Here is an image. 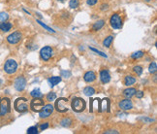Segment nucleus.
<instances>
[{"mask_svg": "<svg viewBox=\"0 0 157 134\" xmlns=\"http://www.w3.org/2000/svg\"><path fill=\"white\" fill-rule=\"evenodd\" d=\"M102 11H106V10L109 9V5L108 4H102L101 5V8H100Z\"/></svg>", "mask_w": 157, "mask_h": 134, "instance_id": "obj_39", "label": "nucleus"}, {"mask_svg": "<svg viewBox=\"0 0 157 134\" xmlns=\"http://www.w3.org/2000/svg\"><path fill=\"white\" fill-rule=\"evenodd\" d=\"M95 110H97L100 113V99L98 98L90 100V108H89L90 113H93Z\"/></svg>", "mask_w": 157, "mask_h": 134, "instance_id": "obj_14", "label": "nucleus"}, {"mask_svg": "<svg viewBox=\"0 0 157 134\" xmlns=\"http://www.w3.org/2000/svg\"><path fill=\"white\" fill-rule=\"evenodd\" d=\"M85 106H87L85 101L83 98H80V97L74 98L72 100V103H71V107H72L73 111H75L77 113H81L83 111H85Z\"/></svg>", "mask_w": 157, "mask_h": 134, "instance_id": "obj_2", "label": "nucleus"}, {"mask_svg": "<svg viewBox=\"0 0 157 134\" xmlns=\"http://www.w3.org/2000/svg\"><path fill=\"white\" fill-rule=\"evenodd\" d=\"M11 111V101L9 98L5 97L0 99V116H5Z\"/></svg>", "mask_w": 157, "mask_h": 134, "instance_id": "obj_4", "label": "nucleus"}, {"mask_svg": "<svg viewBox=\"0 0 157 134\" xmlns=\"http://www.w3.org/2000/svg\"><path fill=\"white\" fill-rule=\"evenodd\" d=\"M45 103L44 100L42 98H33L30 102V109H31L33 112L39 113L43 107H44Z\"/></svg>", "mask_w": 157, "mask_h": 134, "instance_id": "obj_7", "label": "nucleus"}, {"mask_svg": "<svg viewBox=\"0 0 157 134\" xmlns=\"http://www.w3.org/2000/svg\"><path fill=\"white\" fill-rule=\"evenodd\" d=\"M104 25H105V20H97L96 22H94L92 25V30L93 31H98V30H100L101 28H102Z\"/></svg>", "mask_w": 157, "mask_h": 134, "instance_id": "obj_18", "label": "nucleus"}, {"mask_svg": "<svg viewBox=\"0 0 157 134\" xmlns=\"http://www.w3.org/2000/svg\"><path fill=\"white\" fill-rule=\"evenodd\" d=\"M17 70V63L15 59H8L4 64V71L7 74H14Z\"/></svg>", "mask_w": 157, "mask_h": 134, "instance_id": "obj_3", "label": "nucleus"}, {"mask_svg": "<svg viewBox=\"0 0 157 134\" xmlns=\"http://www.w3.org/2000/svg\"><path fill=\"white\" fill-rule=\"evenodd\" d=\"M100 80L103 84H108L111 81V74L109 70L105 69V70L100 71Z\"/></svg>", "mask_w": 157, "mask_h": 134, "instance_id": "obj_13", "label": "nucleus"}, {"mask_svg": "<svg viewBox=\"0 0 157 134\" xmlns=\"http://www.w3.org/2000/svg\"><path fill=\"white\" fill-rule=\"evenodd\" d=\"M14 87L15 89H17V91H22L26 87V80L23 76H19L15 80L14 83Z\"/></svg>", "mask_w": 157, "mask_h": 134, "instance_id": "obj_10", "label": "nucleus"}, {"mask_svg": "<svg viewBox=\"0 0 157 134\" xmlns=\"http://www.w3.org/2000/svg\"><path fill=\"white\" fill-rule=\"evenodd\" d=\"M136 83V78L131 75H128L126 76L125 78H124V85L127 87H130L132 86V85H134Z\"/></svg>", "mask_w": 157, "mask_h": 134, "instance_id": "obj_19", "label": "nucleus"}, {"mask_svg": "<svg viewBox=\"0 0 157 134\" xmlns=\"http://www.w3.org/2000/svg\"><path fill=\"white\" fill-rule=\"evenodd\" d=\"M145 1H146V2H149V1H151V0H145Z\"/></svg>", "mask_w": 157, "mask_h": 134, "instance_id": "obj_43", "label": "nucleus"}, {"mask_svg": "<svg viewBox=\"0 0 157 134\" xmlns=\"http://www.w3.org/2000/svg\"><path fill=\"white\" fill-rule=\"evenodd\" d=\"M110 112V100L108 98L100 101V113L101 112Z\"/></svg>", "mask_w": 157, "mask_h": 134, "instance_id": "obj_15", "label": "nucleus"}, {"mask_svg": "<svg viewBox=\"0 0 157 134\" xmlns=\"http://www.w3.org/2000/svg\"><path fill=\"white\" fill-rule=\"evenodd\" d=\"M144 94H145V93H144V91H136V93H135L137 98H143V97H144Z\"/></svg>", "mask_w": 157, "mask_h": 134, "instance_id": "obj_36", "label": "nucleus"}, {"mask_svg": "<svg viewBox=\"0 0 157 134\" xmlns=\"http://www.w3.org/2000/svg\"><path fill=\"white\" fill-rule=\"evenodd\" d=\"M71 123H72V120H71L70 118H65L60 122V125L62 126H64V127H69L71 125Z\"/></svg>", "mask_w": 157, "mask_h": 134, "instance_id": "obj_25", "label": "nucleus"}, {"mask_svg": "<svg viewBox=\"0 0 157 134\" xmlns=\"http://www.w3.org/2000/svg\"><path fill=\"white\" fill-rule=\"evenodd\" d=\"M113 37L112 35L106 37L103 41V46L104 47H106V48H110L111 45H112V43H113Z\"/></svg>", "mask_w": 157, "mask_h": 134, "instance_id": "obj_23", "label": "nucleus"}, {"mask_svg": "<svg viewBox=\"0 0 157 134\" xmlns=\"http://www.w3.org/2000/svg\"><path fill=\"white\" fill-rule=\"evenodd\" d=\"M30 95H31L33 98H42L43 97V93L41 92L39 89H33L31 92H30Z\"/></svg>", "mask_w": 157, "mask_h": 134, "instance_id": "obj_24", "label": "nucleus"}, {"mask_svg": "<svg viewBox=\"0 0 157 134\" xmlns=\"http://www.w3.org/2000/svg\"><path fill=\"white\" fill-rule=\"evenodd\" d=\"M52 53H54V50H52V47L50 46H46V47L42 48L41 51H40V56L44 61H48L49 59L52 56Z\"/></svg>", "mask_w": 157, "mask_h": 134, "instance_id": "obj_8", "label": "nucleus"}, {"mask_svg": "<svg viewBox=\"0 0 157 134\" xmlns=\"http://www.w3.org/2000/svg\"><path fill=\"white\" fill-rule=\"evenodd\" d=\"M110 24L113 29H120L122 27V19L118 14H113L110 19Z\"/></svg>", "mask_w": 157, "mask_h": 134, "instance_id": "obj_6", "label": "nucleus"}, {"mask_svg": "<svg viewBox=\"0 0 157 134\" xmlns=\"http://www.w3.org/2000/svg\"><path fill=\"white\" fill-rule=\"evenodd\" d=\"M55 109L60 113H65L68 111V99L67 98H58L55 101Z\"/></svg>", "mask_w": 157, "mask_h": 134, "instance_id": "obj_5", "label": "nucleus"}, {"mask_svg": "<svg viewBox=\"0 0 157 134\" xmlns=\"http://www.w3.org/2000/svg\"><path fill=\"white\" fill-rule=\"evenodd\" d=\"M39 131H38V127L37 126H31L27 129V134H37Z\"/></svg>", "mask_w": 157, "mask_h": 134, "instance_id": "obj_34", "label": "nucleus"}, {"mask_svg": "<svg viewBox=\"0 0 157 134\" xmlns=\"http://www.w3.org/2000/svg\"><path fill=\"white\" fill-rule=\"evenodd\" d=\"M55 99H56V93H55V92L52 91V92H50L49 94H47V100L48 101L52 102Z\"/></svg>", "mask_w": 157, "mask_h": 134, "instance_id": "obj_30", "label": "nucleus"}, {"mask_svg": "<svg viewBox=\"0 0 157 134\" xmlns=\"http://www.w3.org/2000/svg\"><path fill=\"white\" fill-rule=\"evenodd\" d=\"M133 71L135 72V73L137 74L138 76H141L142 75V73H143V67L142 66H135L133 68Z\"/></svg>", "mask_w": 157, "mask_h": 134, "instance_id": "obj_33", "label": "nucleus"}, {"mask_svg": "<svg viewBox=\"0 0 157 134\" xmlns=\"http://www.w3.org/2000/svg\"><path fill=\"white\" fill-rule=\"evenodd\" d=\"M156 69H157V64H156L155 61H153V62H151L150 64H149V67H148L149 73L154 74L156 72Z\"/></svg>", "mask_w": 157, "mask_h": 134, "instance_id": "obj_28", "label": "nucleus"}, {"mask_svg": "<svg viewBox=\"0 0 157 134\" xmlns=\"http://www.w3.org/2000/svg\"><path fill=\"white\" fill-rule=\"evenodd\" d=\"M8 19H9L8 13H6V12H1V13H0V24L6 22V20H8Z\"/></svg>", "mask_w": 157, "mask_h": 134, "instance_id": "obj_29", "label": "nucleus"}, {"mask_svg": "<svg viewBox=\"0 0 157 134\" xmlns=\"http://www.w3.org/2000/svg\"><path fill=\"white\" fill-rule=\"evenodd\" d=\"M48 127H49V123H48V122H45V123H43V125H40V130L43 131V130L47 129Z\"/></svg>", "mask_w": 157, "mask_h": 134, "instance_id": "obj_37", "label": "nucleus"}, {"mask_svg": "<svg viewBox=\"0 0 157 134\" xmlns=\"http://www.w3.org/2000/svg\"><path fill=\"white\" fill-rule=\"evenodd\" d=\"M48 82H49V84H50V87H54L55 86V85L59 84L60 82H61V77H57V76L52 77V78L48 79Z\"/></svg>", "mask_w": 157, "mask_h": 134, "instance_id": "obj_21", "label": "nucleus"}, {"mask_svg": "<svg viewBox=\"0 0 157 134\" xmlns=\"http://www.w3.org/2000/svg\"><path fill=\"white\" fill-rule=\"evenodd\" d=\"M21 37H22V35L21 32L15 31L7 36V42L9 44H12V45H15V44H17L21 40Z\"/></svg>", "mask_w": 157, "mask_h": 134, "instance_id": "obj_11", "label": "nucleus"}, {"mask_svg": "<svg viewBox=\"0 0 157 134\" xmlns=\"http://www.w3.org/2000/svg\"><path fill=\"white\" fill-rule=\"evenodd\" d=\"M60 74H61V77H64V78H70L71 75H72V74H71V72L67 71V70H61Z\"/></svg>", "mask_w": 157, "mask_h": 134, "instance_id": "obj_35", "label": "nucleus"}, {"mask_svg": "<svg viewBox=\"0 0 157 134\" xmlns=\"http://www.w3.org/2000/svg\"><path fill=\"white\" fill-rule=\"evenodd\" d=\"M78 5H80V3H78V0H70L69 2V7L72 9H77L78 7Z\"/></svg>", "mask_w": 157, "mask_h": 134, "instance_id": "obj_31", "label": "nucleus"}, {"mask_svg": "<svg viewBox=\"0 0 157 134\" xmlns=\"http://www.w3.org/2000/svg\"><path fill=\"white\" fill-rule=\"evenodd\" d=\"M144 51H136V53H134L131 55V58H133V59H138V58H143L144 56Z\"/></svg>", "mask_w": 157, "mask_h": 134, "instance_id": "obj_26", "label": "nucleus"}, {"mask_svg": "<svg viewBox=\"0 0 157 134\" xmlns=\"http://www.w3.org/2000/svg\"><path fill=\"white\" fill-rule=\"evenodd\" d=\"M118 106L121 110H124V111H127V110H131L133 108V103L129 98H126V99H123L118 103Z\"/></svg>", "mask_w": 157, "mask_h": 134, "instance_id": "obj_12", "label": "nucleus"}, {"mask_svg": "<svg viewBox=\"0 0 157 134\" xmlns=\"http://www.w3.org/2000/svg\"><path fill=\"white\" fill-rule=\"evenodd\" d=\"M83 80L87 83H92L96 80V74L93 71H87L83 76Z\"/></svg>", "mask_w": 157, "mask_h": 134, "instance_id": "obj_16", "label": "nucleus"}, {"mask_svg": "<svg viewBox=\"0 0 157 134\" xmlns=\"http://www.w3.org/2000/svg\"><path fill=\"white\" fill-rule=\"evenodd\" d=\"M89 50H90V51H94V53H97V55H101V56H102V58H108L106 53H104L103 51H98L97 49H94V48H92V47H89Z\"/></svg>", "mask_w": 157, "mask_h": 134, "instance_id": "obj_32", "label": "nucleus"}, {"mask_svg": "<svg viewBox=\"0 0 157 134\" xmlns=\"http://www.w3.org/2000/svg\"><path fill=\"white\" fill-rule=\"evenodd\" d=\"M136 91H137V89H134V87H128V89L123 91V95L126 97V98L131 99V97H133L134 95H135Z\"/></svg>", "mask_w": 157, "mask_h": 134, "instance_id": "obj_17", "label": "nucleus"}, {"mask_svg": "<svg viewBox=\"0 0 157 134\" xmlns=\"http://www.w3.org/2000/svg\"><path fill=\"white\" fill-rule=\"evenodd\" d=\"M14 108L17 112L19 113H24L28 110V103H27V99L23 98V97H19L15 100L14 103Z\"/></svg>", "mask_w": 157, "mask_h": 134, "instance_id": "obj_1", "label": "nucleus"}, {"mask_svg": "<svg viewBox=\"0 0 157 134\" xmlns=\"http://www.w3.org/2000/svg\"><path fill=\"white\" fill-rule=\"evenodd\" d=\"M13 27V24L11 22H2V24H0V30L3 32H8L9 30H11V28Z\"/></svg>", "mask_w": 157, "mask_h": 134, "instance_id": "obj_20", "label": "nucleus"}, {"mask_svg": "<svg viewBox=\"0 0 157 134\" xmlns=\"http://www.w3.org/2000/svg\"><path fill=\"white\" fill-rule=\"evenodd\" d=\"M143 120H145V122H154V120L153 118H142Z\"/></svg>", "mask_w": 157, "mask_h": 134, "instance_id": "obj_40", "label": "nucleus"}, {"mask_svg": "<svg viewBox=\"0 0 157 134\" xmlns=\"http://www.w3.org/2000/svg\"><path fill=\"white\" fill-rule=\"evenodd\" d=\"M36 22H38V24H39L40 25H41L42 27H44L46 30H47V31H49V32H52V33H55V31L54 29H52V28H50V26H48V25H46L44 22H42L41 20H36Z\"/></svg>", "mask_w": 157, "mask_h": 134, "instance_id": "obj_27", "label": "nucleus"}, {"mask_svg": "<svg viewBox=\"0 0 157 134\" xmlns=\"http://www.w3.org/2000/svg\"><path fill=\"white\" fill-rule=\"evenodd\" d=\"M57 1H60V2H63L64 0H57Z\"/></svg>", "mask_w": 157, "mask_h": 134, "instance_id": "obj_42", "label": "nucleus"}, {"mask_svg": "<svg viewBox=\"0 0 157 134\" xmlns=\"http://www.w3.org/2000/svg\"><path fill=\"white\" fill-rule=\"evenodd\" d=\"M54 105L52 104H46L44 105V107L42 108L41 111L39 112V115H40V118H46L48 117H50V115L52 114L54 112Z\"/></svg>", "mask_w": 157, "mask_h": 134, "instance_id": "obj_9", "label": "nucleus"}, {"mask_svg": "<svg viewBox=\"0 0 157 134\" xmlns=\"http://www.w3.org/2000/svg\"><path fill=\"white\" fill-rule=\"evenodd\" d=\"M105 133H115V134H117L118 133V131H116V130H107V131H105Z\"/></svg>", "mask_w": 157, "mask_h": 134, "instance_id": "obj_41", "label": "nucleus"}, {"mask_svg": "<svg viewBox=\"0 0 157 134\" xmlns=\"http://www.w3.org/2000/svg\"><path fill=\"white\" fill-rule=\"evenodd\" d=\"M83 93H85V96L90 97L95 93V89L92 87H87L83 89Z\"/></svg>", "mask_w": 157, "mask_h": 134, "instance_id": "obj_22", "label": "nucleus"}, {"mask_svg": "<svg viewBox=\"0 0 157 134\" xmlns=\"http://www.w3.org/2000/svg\"><path fill=\"white\" fill-rule=\"evenodd\" d=\"M97 2H98V0H87V5H89V6H93V5H95Z\"/></svg>", "mask_w": 157, "mask_h": 134, "instance_id": "obj_38", "label": "nucleus"}]
</instances>
